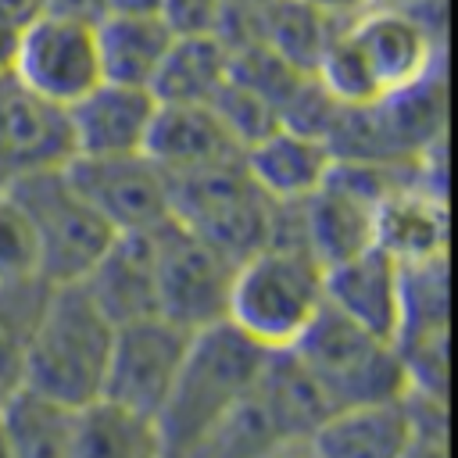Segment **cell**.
<instances>
[{
  "label": "cell",
  "instance_id": "cb8c5ba5",
  "mask_svg": "<svg viewBox=\"0 0 458 458\" xmlns=\"http://www.w3.org/2000/svg\"><path fill=\"white\" fill-rule=\"evenodd\" d=\"M72 419L64 408L36 390H11L0 404V429L11 458H72Z\"/></svg>",
  "mask_w": 458,
  "mask_h": 458
},
{
  "label": "cell",
  "instance_id": "3957f363",
  "mask_svg": "<svg viewBox=\"0 0 458 458\" xmlns=\"http://www.w3.org/2000/svg\"><path fill=\"white\" fill-rule=\"evenodd\" d=\"M322 272L308 247H258L233 268L225 322L261 351H290L326 308Z\"/></svg>",
  "mask_w": 458,
  "mask_h": 458
},
{
  "label": "cell",
  "instance_id": "ba28073f",
  "mask_svg": "<svg viewBox=\"0 0 458 458\" xmlns=\"http://www.w3.org/2000/svg\"><path fill=\"white\" fill-rule=\"evenodd\" d=\"M11 79L25 93L68 111L97 82H104L97 25L64 14H43L29 21L18 32Z\"/></svg>",
  "mask_w": 458,
  "mask_h": 458
},
{
  "label": "cell",
  "instance_id": "1f68e13d",
  "mask_svg": "<svg viewBox=\"0 0 458 458\" xmlns=\"http://www.w3.org/2000/svg\"><path fill=\"white\" fill-rule=\"evenodd\" d=\"M265 458H318V454H315V447L308 440H283Z\"/></svg>",
  "mask_w": 458,
  "mask_h": 458
},
{
  "label": "cell",
  "instance_id": "83f0119b",
  "mask_svg": "<svg viewBox=\"0 0 458 458\" xmlns=\"http://www.w3.org/2000/svg\"><path fill=\"white\" fill-rule=\"evenodd\" d=\"M50 11V0H0V21L25 29L29 21L43 18Z\"/></svg>",
  "mask_w": 458,
  "mask_h": 458
},
{
  "label": "cell",
  "instance_id": "2e32d148",
  "mask_svg": "<svg viewBox=\"0 0 458 458\" xmlns=\"http://www.w3.org/2000/svg\"><path fill=\"white\" fill-rule=\"evenodd\" d=\"M93 304L118 326L143 315H157V272H154V229L114 233L93 268L79 279Z\"/></svg>",
  "mask_w": 458,
  "mask_h": 458
},
{
  "label": "cell",
  "instance_id": "30bf717a",
  "mask_svg": "<svg viewBox=\"0 0 458 458\" xmlns=\"http://www.w3.org/2000/svg\"><path fill=\"white\" fill-rule=\"evenodd\" d=\"M190 336H193L190 329L168 322L165 315L118 322L111 336L100 397L157 419L182 365V354L190 347Z\"/></svg>",
  "mask_w": 458,
  "mask_h": 458
},
{
  "label": "cell",
  "instance_id": "7a4b0ae2",
  "mask_svg": "<svg viewBox=\"0 0 458 458\" xmlns=\"http://www.w3.org/2000/svg\"><path fill=\"white\" fill-rule=\"evenodd\" d=\"M258 344H250L225 318L190 336L175 383L157 411V429L168 458H182L233 404H240L265 365Z\"/></svg>",
  "mask_w": 458,
  "mask_h": 458
},
{
  "label": "cell",
  "instance_id": "e575fe53",
  "mask_svg": "<svg viewBox=\"0 0 458 458\" xmlns=\"http://www.w3.org/2000/svg\"><path fill=\"white\" fill-rule=\"evenodd\" d=\"M0 404H4V394H0Z\"/></svg>",
  "mask_w": 458,
  "mask_h": 458
},
{
  "label": "cell",
  "instance_id": "7c38bea8",
  "mask_svg": "<svg viewBox=\"0 0 458 458\" xmlns=\"http://www.w3.org/2000/svg\"><path fill=\"white\" fill-rule=\"evenodd\" d=\"M154 111H157V97L150 89L107 82V79L97 82L82 100H75L64 111L72 157L143 154Z\"/></svg>",
  "mask_w": 458,
  "mask_h": 458
},
{
  "label": "cell",
  "instance_id": "d6a6232c",
  "mask_svg": "<svg viewBox=\"0 0 458 458\" xmlns=\"http://www.w3.org/2000/svg\"><path fill=\"white\" fill-rule=\"evenodd\" d=\"M165 0H104L107 14H125V11H161ZM104 14V18H107Z\"/></svg>",
  "mask_w": 458,
  "mask_h": 458
},
{
  "label": "cell",
  "instance_id": "5b68a950",
  "mask_svg": "<svg viewBox=\"0 0 458 458\" xmlns=\"http://www.w3.org/2000/svg\"><path fill=\"white\" fill-rule=\"evenodd\" d=\"M168 215L233 265L265 247L272 233V200L254 186L243 157L168 175Z\"/></svg>",
  "mask_w": 458,
  "mask_h": 458
},
{
  "label": "cell",
  "instance_id": "e0dca14e",
  "mask_svg": "<svg viewBox=\"0 0 458 458\" xmlns=\"http://www.w3.org/2000/svg\"><path fill=\"white\" fill-rule=\"evenodd\" d=\"M415 437L408 397H386V401H365V404H344L333 408L308 444L318 458H404L408 444Z\"/></svg>",
  "mask_w": 458,
  "mask_h": 458
},
{
  "label": "cell",
  "instance_id": "6da1fadb",
  "mask_svg": "<svg viewBox=\"0 0 458 458\" xmlns=\"http://www.w3.org/2000/svg\"><path fill=\"white\" fill-rule=\"evenodd\" d=\"M114 322L93 304L82 283H50L36 315L21 386L64 408L100 397Z\"/></svg>",
  "mask_w": 458,
  "mask_h": 458
},
{
  "label": "cell",
  "instance_id": "4316f807",
  "mask_svg": "<svg viewBox=\"0 0 458 458\" xmlns=\"http://www.w3.org/2000/svg\"><path fill=\"white\" fill-rule=\"evenodd\" d=\"M18 279H43L39 247L21 204L0 182V283H18Z\"/></svg>",
  "mask_w": 458,
  "mask_h": 458
},
{
  "label": "cell",
  "instance_id": "4dcf8cb0",
  "mask_svg": "<svg viewBox=\"0 0 458 458\" xmlns=\"http://www.w3.org/2000/svg\"><path fill=\"white\" fill-rule=\"evenodd\" d=\"M18 32L14 25L0 21V79H11V68H14V50H18Z\"/></svg>",
  "mask_w": 458,
  "mask_h": 458
},
{
  "label": "cell",
  "instance_id": "4fadbf2b",
  "mask_svg": "<svg viewBox=\"0 0 458 458\" xmlns=\"http://www.w3.org/2000/svg\"><path fill=\"white\" fill-rule=\"evenodd\" d=\"M143 154L165 175H182V172H197V168L233 165L243 157V147L211 104L157 100Z\"/></svg>",
  "mask_w": 458,
  "mask_h": 458
},
{
  "label": "cell",
  "instance_id": "836d02e7",
  "mask_svg": "<svg viewBox=\"0 0 458 458\" xmlns=\"http://www.w3.org/2000/svg\"><path fill=\"white\" fill-rule=\"evenodd\" d=\"M0 458H11V451H7V437H4V429H0Z\"/></svg>",
  "mask_w": 458,
  "mask_h": 458
},
{
  "label": "cell",
  "instance_id": "8992f818",
  "mask_svg": "<svg viewBox=\"0 0 458 458\" xmlns=\"http://www.w3.org/2000/svg\"><path fill=\"white\" fill-rule=\"evenodd\" d=\"M290 351L304 361L333 408L408 394V376L394 340L354 326L333 308H322Z\"/></svg>",
  "mask_w": 458,
  "mask_h": 458
},
{
  "label": "cell",
  "instance_id": "ac0fdd59",
  "mask_svg": "<svg viewBox=\"0 0 458 458\" xmlns=\"http://www.w3.org/2000/svg\"><path fill=\"white\" fill-rule=\"evenodd\" d=\"M243 168L272 204H301L329 175L333 150L311 132L276 125L243 147Z\"/></svg>",
  "mask_w": 458,
  "mask_h": 458
},
{
  "label": "cell",
  "instance_id": "603a6c76",
  "mask_svg": "<svg viewBox=\"0 0 458 458\" xmlns=\"http://www.w3.org/2000/svg\"><path fill=\"white\" fill-rule=\"evenodd\" d=\"M233 43L211 32L175 36L165 64L157 68L150 93L172 104H211L229 79Z\"/></svg>",
  "mask_w": 458,
  "mask_h": 458
},
{
  "label": "cell",
  "instance_id": "5bb4252c",
  "mask_svg": "<svg viewBox=\"0 0 458 458\" xmlns=\"http://www.w3.org/2000/svg\"><path fill=\"white\" fill-rule=\"evenodd\" d=\"M376 247L386 250L401 268L447 258V200L444 190L422 179V165L379 200Z\"/></svg>",
  "mask_w": 458,
  "mask_h": 458
},
{
  "label": "cell",
  "instance_id": "7402d4cb",
  "mask_svg": "<svg viewBox=\"0 0 458 458\" xmlns=\"http://www.w3.org/2000/svg\"><path fill=\"white\" fill-rule=\"evenodd\" d=\"M72 458H168L157 419L97 397L75 408Z\"/></svg>",
  "mask_w": 458,
  "mask_h": 458
},
{
  "label": "cell",
  "instance_id": "277c9868",
  "mask_svg": "<svg viewBox=\"0 0 458 458\" xmlns=\"http://www.w3.org/2000/svg\"><path fill=\"white\" fill-rule=\"evenodd\" d=\"M4 190L21 204L36 233L39 276L47 283H79L114 240V229L75 190L64 165L7 175Z\"/></svg>",
  "mask_w": 458,
  "mask_h": 458
},
{
  "label": "cell",
  "instance_id": "f1b7e54d",
  "mask_svg": "<svg viewBox=\"0 0 458 458\" xmlns=\"http://www.w3.org/2000/svg\"><path fill=\"white\" fill-rule=\"evenodd\" d=\"M304 7H311V11H318L322 18H329V21H336V25H344V21H351V18H358L372 0H301Z\"/></svg>",
  "mask_w": 458,
  "mask_h": 458
},
{
  "label": "cell",
  "instance_id": "ffe728a7",
  "mask_svg": "<svg viewBox=\"0 0 458 458\" xmlns=\"http://www.w3.org/2000/svg\"><path fill=\"white\" fill-rule=\"evenodd\" d=\"M175 36L179 32L172 29V21L161 11H125V14L100 18L97 47H100L104 79L150 89Z\"/></svg>",
  "mask_w": 458,
  "mask_h": 458
},
{
  "label": "cell",
  "instance_id": "8fae6325",
  "mask_svg": "<svg viewBox=\"0 0 458 458\" xmlns=\"http://www.w3.org/2000/svg\"><path fill=\"white\" fill-rule=\"evenodd\" d=\"M68 179L114 233H150L168 215V175L147 154L68 157Z\"/></svg>",
  "mask_w": 458,
  "mask_h": 458
},
{
  "label": "cell",
  "instance_id": "d6986e66",
  "mask_svg": "<svg viewBox=\"0 0 458 458\" xmlns=\"http://www.w3.org/2000/svg\"><path fill=\"white\" fill-rule=\"evenodd\" d=\"M68 157L72 140L64 111L25 93L14 79H0V179L64 165Z\"/></svg>",
  "mask_w": 458,
  "mask_h": 458
},
{
  "label": "cell",
  "instance_id": "9a60e30c",
  "mask_svg": "<svg viewBox=\"0 0 458 458\" xmlns=\"http://www.w3.org/2000/svg\"><path fill=\"white\" fill-rule=\"evenodd\" d=\"M326 308L351 318L354 326L394 340L401 322V265L379 250L369 247L347 261H336L322 272Z\"/></svg>",
  "mask_w": 458,
  "mask_h": 458
},
{
  "label": "cell",
  "instance_id": "f546056e",
  "mask_svg": "<svg viewBox=\"0 0 458 458\" xmlns=\"http://www.w3.org/2000/svg\"><path fill=\"white\" fill-rule=\"evenodd\" d=\"M404 458H447V433H433V429H415Z\"/></svg>",
  "mask_w": 458,
  "mask_h": 458
},
{
  "label": "cell",
  "instance_id": "484cf974",
  "mask_svg": "<svg viewBox=\"0 0 458 458\" xmlns=\"http://www.w3.org/2000/svg\"><path fill=\"white\" fill-rule=\"evenodd\" d=\"M47 290H50L47 279L0 283V394L4 397L21 386L29 336H32Z\"/></svg>",
  "mask_w": 458,
  "mask_h": 458
},
{
  "label": "cell",
  "instance_id": "52a82bcc",
  "mask_svg": "<svg viewBox=\"0 0 458 458\" xmlns=\"http://www.w3.org/2000/svg\"><path fill=\"white\" fill-rule=\"evenodd\" d=\"M437 14L440 11L369 4L358 18L344 21L379 86V100L440 75L444 21Z\"/></svg>",
  "mask_w": 458,
  "mask_h": 458
},
{
  "label": "cell",
  "instance_id": "d590c367",
  "mask_svg": "<svg viewBox=\"0 0 458 458\" xmlns=\"http://www.w3.org/2000/svg\"><path fill=\"white\" fill-rule=\"evenodd\" d=\"M0 182H4V179H0Z\"/></svg>",
  "mask_w": 458,
  "mask_h": 458
},
{
  "label": "cell",
  "instance_id": "d4e9b609",
  "mask_svg": "<svg viewBox=\"0 0 458 458\" xmlns=\"http://www.w3.org/2000/svg\"><path fill=\"white\" fill-rule=\"evenodd\" d=\"M276 444H283V437L258 394L250 390L182 458H265Z\"/></svg>",
  "mask_w": 458,
  "mask_h": 458
},
{
  "label": "cell",
  "instance_id": "44dd1931",
  "mask_svg": "<svg viewBox=\"0 0 458 458\" xmlns=\"http://www.w3.org/2000/svg\"><path fill=\"white\" fill-rule=\"evenodd\" d=\"M254 394L272 415L283 440H308L315 426L333 411L329 397L322 394V386L315 383V376L304 369V361L293 351L265 354Z\"/></svg>",
  "mask_w": 458,
  "mask_h": 458
},
{
  "label": "cell",
  "instance_id": "9c48e42d",
  "mask_svg": "<svg viewBox=\"0 0 458 458\" xmlns=\"http://www.w3.org/2000/svg\"><path fill=\"white\" fill-rule=\"evenodd\" d=\"M233 261L197 240L179 222L154 229V272H157V315L197 333L225 318Z\"/></svg>",
  "mask_w": 458,
  "mask_h": 458
}]
</instances>
